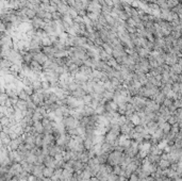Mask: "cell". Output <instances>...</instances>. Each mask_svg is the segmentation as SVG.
<instances>
[]
</instances>
